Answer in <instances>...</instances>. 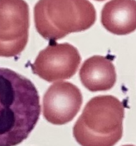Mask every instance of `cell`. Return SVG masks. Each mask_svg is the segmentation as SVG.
<instances>
[{
	"label": "cell",
	"instance_id": "1",
	"mask_svg": "<svg viewBox=\"0 0 136 146\" xmlns=\"http://www.w3.org/2000/svg\"><path fill=\"white\" fill-rule=\"evenodd\" d=\"M40 113V96L33 83L0 67V146H15L24 141Z\"/></svg>",
	"mask_w": 136,
	"mask_h": 146
},
{
	"label": "cell",
	"instance_id": "2",
	"mask_svg": "<svg viewBox=\"0 0 136 146\" xmlns=\"http://www.w3.org/2000/svg\"><path fill=\"white\" fill-rule=\"evenodd\" d=\"M125 108L113 96L90 99L73 127V135L82 146H114L123 136Z\"/></svg>",
	"mask_w": 136,
	"mask_h": 146
},
{
	"label": "cell",
	"instance_id": "3",
	"mask_svg": "<svg viewBox=\"0 0 136 146\" xmlns=\"http://www.w3.org/2000/svg\"><path fill=\"white\" fill-rule=\"evenodd\" d=\"M34 19L43 38L57 41L90 29L96 21V10L89 0H39Z\"/></svg>",
	"mask_w": 136,
	"mask_h": 146
},
{
	"label": "cell",
	"instance_id": "4",
	"mask_svg": "<svg viewBox=\"0 0 136 146\" xmlns=\"http://www.w3.org/2000/svg\"><path fill=\"white\" fill-rule=\"evenodd\" d=\"M29 10L24 0H0V56L14 57L28 42Z\"/></svg>",
	"mask_w": 136,
	"mask_h": 146
},
{
	"label": "cell",
	"instance_id": "5",
	"mask_svg": "<svg viewBox=\"0 0 136 146\" xmlns=\"http://www.w3.org/2000/svg\"><path fill=\"white\" fill-rule=\"evenodd\" d=\"M81 56L68 43H52L39 53L31 64L33 73L47 82L68 79L77 72Z\"/></svg>",
	"mask_w": 136,
	"mask_h": 146
},
{
	"label": "cell",
	"instance_id": "6",
	"mask_svg": "<svg viewBox=\"0 0 136 146\" xmlns=\"http://www.w3.org/2000/svg\"><path fill=\"white\" fill-rule=\"evenodd\" d=\"M82 104L80 89L72 83H54L43 96V115L50 123L64 125L74 119Z\"/></svg>",
	"mask_w": 136,
	"mask_h": 146
},
{
	"label": "cell",
	"instance_id": "7",
	"mask_svg": "<svg viewBox=\"0 0 136 146\" xmlns=\"http://www.w3.org/2000/svg\"><path fill=\"white\" fill-rule=\"evenodd\" d=\"M101 22L106 30L126 35L136 30V0H110L101 11Z\"/></svg>",
	"mask_w": 136,
	"mask_h": 146
},
{
	"label": "cell",
	"instance_id": "8",
	"mask_svg": "<svg viewBox=\"0 0 136 146\" xmlns=\"http://www.w3.org/2000/svg\"><path fill=\"white\" fill-rule=\"evenodd\" d=\"M80 78L83 86L90 91H108L115 84V67L107 57L93 56L82 64Z\"/></svg>",
	"mask_w": 136,
	"mask_h": 146
},
{
	"label": "cell",
	"instance_id": "9",
	"mask_svg": "<svg viewBox=\"0 0 136 146\" xmlns=\"http://www.w3.org/2000/svg\"><path fill=\"white\" fill-rule=\"evenodd\" d=\"M123 146H135V145H123Z\"/></svg>",
	"mask_w": 136,
	"mask_h": 146
},
{
	"label": "cell",
	"instance_id": "10",
	"mask_svg": "<svg viewBox=\"0 0 136 146\" xmlns=\"http://www.w3.org/2000/svg\"><path fill=\"white\" fill-rule=\"evenodd\" d=\"M95 1H105V0H95Z\"/></svg>",
	"mask_w": 136,
	"mask_h": 146
}]
</instances>
